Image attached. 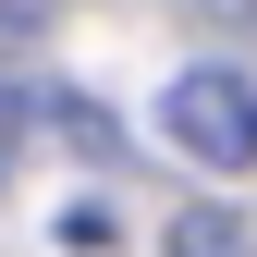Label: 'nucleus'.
Masks as SVG:
<instances>
[{
	"label": "nucleus",
	"mask_w": 257,
	"mask_h": 257,
	"mask_svg": "<svg viewBox=\"0 0 257 257\" xmlns=\"http://www.w3.org/2000/svg\"><path fill=\"white\" fill-rule=\"evenodd\" d=\"M159 135L184 159H208V172H257V86L233 61H196V74H172V98H159Z\"/></svg>",
	"instance_id": "obj_1"
},
{
	"label": "nucleus",
	"mask_w": 257,
	"mask_h": 257,
	"mask_svg": "<svg viewBox=\"0 0 257 257\" xmlns=\"http://www.w3.org/2000/svg\"><path fill=\"white\" fill-rule=\"evenodd\" d=\"M159 257H257V233H245L233 208H184L172 233H159Z\"/></svg>",
	"instance_id": "obj_2"
}]
</instances>
